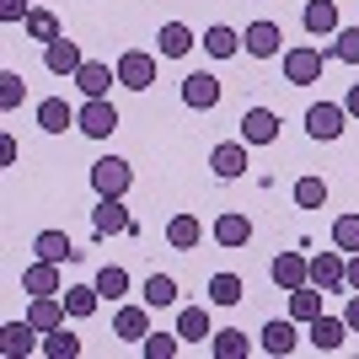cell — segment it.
I'll list each match as a JSON object with an SVG mask.
<instances>
[{"mask_svg":"<svg viewBox=\"0 0 359 359\" xmlns=\"http://www.w3.org/2000/svg\"><path fill=\"white\" fill-rule=\"evenodd\" d=\"M182 102L194 107V113H210V107H220V75H215V70L182 75Z\"/></svg>","mask_w":359,"mask_h":359,"instance_id":"7","label":"cell"},{"mask_svg":"<svg viewBox=\"0 0 359 359\" xmlns=\"http://www.w3.org/2000/svg\"><path fill=\"white\" fill-rule=\"evenodd\" d=\"M332 247L338 252H359V215H338L332 220Z\"/></svg>","mask_w":359,"mask_h":359,"instance_id":"38","label":"cell"},{"mask_svg":"<svg viewBox=\"0 0 359 359\" xmlns=\"http://www.w3.org/2000/svg\"><path fill=\"white\" fill-rule=\"evenodd\" d=\"M279 60H285V81L290 86H316V81H322V70H327V60H332V48H285V54H279Z\"/></svg>","mask_w":359,"mask_h":359,"instance_id":"1","label":"cell"},{"mask_svg":"<svg viewBox=\"0 0 359 359\" xmlns=\"http://www.w3.org/2000/svg\"><path fill=\"white\" fill-rule=\"evenodd\" d=\"M91 188H97V198H123L135 188V166L123 156H102V161H91Z\"/></svg>","mask_w":359,"mask_h":359,"instance_id":"2","label":"cell"},{"mask_svg":"<svg viewBox=\"0 0 359 359\" xmlns=\"http://www.w3.org/2000/svg\"><path fill=\"white\" fill-rule=\"evenodd\" d=\"M198 43H204V54H210V60H231V54L241 48V38H236V27H225V22H215V27L204 32Z\"/></svg>","mask_w":359,"mask_h":359,"instance_id":"26","label":"cell"},{"mask_svg":"<svg viewBox=\"0 0 359 359\" xmlns=\"http://www.w3.org/2000/svg\"><path fill=\"white\" fill-rule=\"evenodd\" d=\"M177 348H182V332H145L140 354H145V359H172Z\"/></svg>","mask_w":359,"mask_h":359,"instance_id":"36","label":"cell"},{"mask_svg":"<svg viewBox=\"0 0 359 359\" xmlns=\"http://www.w3.org/2000/svg\"><path fill=\"white\" fill-rule=\"evenodd\" d=\"M113 70H118V86H129V91L156 86V54H145V48H123Z\"/></svg>","mask_w":359,"mask_h":359,"instance_id":"3","label":"cell"},{"mask_svg":"<svg viewBox=\"0 0 359 359\" xmlns=\"http://www.w3.org/2000/svg\"><path fill=\"white\" fill-rule=\"evenodd\" d=\"M241 140L247 145H273L279 140V113L273 107H247L241 113Z\"/></svg>","mask_w":359,"mask_h":359,"instance_id":"13","label":"cell"},{"mask_svg":"<svg viewBox=\"0 0 359 359\" xmlns=\"http://www.w3.org/2000/svg\"><path fill=\"white\" fill-rule=\"evenodd\" d=\"M306 338H311L316 354H338V348H344V338H348V322L322 311V316H311V322H306Z\"/></svg>","mask_w":359,"mask_h":359,"instance_id":"9","label":"cell"},{"mask_svg":"<svg viewBox=\"0 0 359 359\" xmlns=\"http://www.w3.org/2000/svg\"><path fill=\"white\" fill-rule=\"evenodd\" d=\"M311 285L316 290H348L344 285V252H316L311 257Z\"/></svg>","mask_w":359,"mask_h":359,"instance_id":"24","label":"cell"},{"mask_svg":"<svg viewBox=\"0 0 359 359\" xmlns=\"http://www.w3.org/2000/svg\"><path fill=\"white\" fill-rule=\"evenodd\" d=\"M295 204L300 210H322V204H327V182L322 177H300L295 182Z\"/></svg>","mask_w":359,"mask_h":359,"instance_id":"39","label":"cell"},{"mask_svg":"<svg viewBox=\"0 0 359 359\" xmlns=\"http://www.w3.org/2000/svg\"><path fill=\"white\" fill-rule=\"evenodd\" d=\"M43 65H48V75L75 81V70L86 65V54H81V43H75V38H54V43H43Z\"/></svg>","mask_w":359,"mask_h":359,"instance_id":"10","label":"cell"},{"mask_svg":"<svg viewBox=\"0 0 359 359\" xmlns=\"http://www.w3.org/2000/svg\"><path fill=\"white\" fill-rule=\"evenodd\" d=\"M344 285L359 290V252H348V263H344Z\"/></svg>","mask_w":359,"mask_h":359,"instance_id":"43","label":"cell"},{"mask_svg":"<svg viewBox=\"0 0 359 359\" xmlns=\"http://www.w3.org/2000/svg\"><path fill=\"white\" fill-rule=\"evenodd\" d=\"M43 354L48 359H75L81 354V338L70 327H54V332H43Z\"/></svg>","mask_w":359,"mask_h":359,"instance_id":"33","label":"cell"},{"mask_svg":"<svg viewBox=\"0 0 359 359\" xmlns=\"http://www.w3.org/2000/svg\"><path fill=\"white\" fill-rule=\"evenodd\" d=\"M198 241H204L198 215H172V220H166V247H172V252H194Z\"/></svg>","mask_w":359,"mask_h":359,"instance_id":"18","label":"cell"},{"mask_svg":"<svg viewBox=\"0 0 359 359\" xmlns=\"http://www.w3.org/2000/svg\"><path fill=\"white\" fill-rule=\"evenodd\" d=\"M145 332H150V311L145 306H118V316H113V338H123V344H145Z\"/></svg>","mask_w":359,"mask_h":359,"instance_id":"17","label":"cell"},{"mask_svg":"<svg viewBox=\"0 0 359 359\" xmlns=\"http://www.w3.org/2000/svg\"><path fill=\"white\" fill-rule=\"evenodd\" d=\"M344 322H348V332H359V290L348 295V306H344Z\"/></svg>","mask_w":359,"mask_h":359,"instance_id":"44","label":"cell"},{"mask_svg":"<svg viewBox=\"0 0 359 359\" xmlns=\"http://www.w3.org/2000/svg\"><path fill=\"white\" fill-rule=\"evenodd\" d=\"M145 306H150V311L177 306V279H172V273H150V279H145Z\"/></svg>","mask_w":359,"mask_h":359,"instance_id":"30","label":"cell"},{"mask_svg":"<svg viewBox=\"0 0 359 359\" xmlns=\"http://www.w3.org/2000/svg\"><path fill=\"white\" fill-rule=\"evenodd\" d=\"M177 332H182V344L215 338V332H210V311H204V306H182V311H177Z\"/></svg>","mask_w":359,"mask_h":359,"instance_id":"28","label":"cell"},{"mask_svg":"<svg viewBox=\"0 0 359 359\" xmlns=\"http://www.w3.org/2000/svg\"><path fill=\"white\" fill-rule=\"evenodd\" d=\"M344 107H348V118H359V86H354V91L344 97Z\"/></svg>","mask_w":359,"mask_h":359,"instance_id":"45","label":"cell"},{"mask_svg":"<svg viewBox=\"0 0 359 359\" xmlns=\"http://www.w3.org/2000/svg\"><path fill=\"white\" fill-rule=\"evenodd\" d=\"M241 48L252 60H279L285 54V32H279V22H247L241 27Z\"/></svg>","mask_w":359,"mask_h":359,"instance_id":"5","label":"cell"},{"mask_svg":"<svg viewBox=\"0 0 359 359\" xmlns=\"http://www.w3.org/2000/svg\"><path fill=\"white\" fill-rule=\"evenodd\" d=\"M91 231H97V236H135V215L123 210V198H97Z\"/></svg>","mask_w":359,"mask_h":359,"instance_id":"6","label":"cell"},{"mask_svg":"<svg viewBox=\"0 0 359 359\" xmlns=\"http://www.w3.org/2000/svg\"><path fill=\"white\" fill-rule=\"evenodd\" d=\"M210 348H215V359H241L247 348H252V338H247V332H236V327H220Z\"/></svg>","mask_w":359,"mask_h":359,"instance_id":"32","label":"cell"},{"mask_svg":"<svg viewBox=\"0 0 359 359\" xmlns=\"http://www.w3.org/2000/svg\"><path fill=\"white\" fill-rule=\"evenodd\" d=\"M97 306H102V290L97 285H70L65 290V311L70 316H97Z\"/></svg>","mask_w":359,"mask_h":359,"instance_id":"29","label":"cell"},{"mask_svg":"<svg viewBox=\"0 0 359 359\" xmlns=\"http://www.w3.org/2000/svg\"><path fill=\"white\" fill-rule=\"evenodd\" d=\"M27 0H0V22H27Z\"/></svg>","mask_w":359,"mask_h":359,"instance_id":"42","label":"cell"},{"mask_svg":"<svg viewBox=\"0 0 359 359\" xmlns=\"http://www.w3.org/2000/svg\"><path fill=\"white\" fill-rule=\"evenodd\" d=\"M75 86H81V97H107V86H118V70L86 60L81 70H75Z\"/></svg>","mask_w":359,"mask_h":359,"instance_id":"23","label":"cell"},{"mask_svg":"<svg viewBox=\"0 0 359 359\" xmlns=\"http://www.w3.org/2000/svg\"><path fill=\"white\" fill-rule=\"evenodd\" d=\"M65 263H48V257H38V263H27L22 269V290L27 295H65Z\"/></svg>","mask_w":359,"mask_h":359,"instance_id":"11","label":"cell"},{"mask_svg":"<svg viewBox=\"0 0 359 359\" xmlns=\"http://www.w3.org/2000/svg\"><path fill=\"white\" fill-rule=\"evenodd\" d=\"M32 252L48 257V263H70V257H81V252H75V241L65 236V231H38V236H32Z\"/></svg>","mask_w":359,"mask_h":359,"instance_id":"25","label":"cell"},{"mask_svg":"<svg viewBox=\"0 0 359 359\" xmlns=\"http://www.w3.org/2000/svg\"><path fill=\"white\" fill-rule=\"evenodd\" d=\"M241 295H247V285H241L236 273H215V279H210V300H215V306H236Z\"/></svg>","mask_w":359,"mask_h":359,"instance_id":"37","label":"cell"},{"mask_svg":"<svg viewBox=\"0 0 359 359\" xmlns=\"http://www.w3.org/2000/svg\"><path fill=\"white\" fill-rule=\"evenodd\" d=\"M344 118H348L344 102H311L306 107V135L311 140H338L344 135Z\"/></svg>","mask_w":359,"mask_h":359,"instance_id":"8","label":"cell"},{"mask_svg":"<svg viewBox=\"0 0 359 359\" xmlns=\"http://www.w3.org/2000/svg\"><path fill=\"white\" fill-rule=\"evenodd\" d=\"M75 129H81V135H91V140H107L113 129H118V107L107 102V97H86V102H81V113H75Z\"/></svg>","mask_w":359,"mask_h":359,"instance_id":"4","label":"cell"},{"mask_svg":"<svg viewBox=\"0 0 359 359\" xmlns=\"http://www.w3.org/2000/svg\"><path fill=\"white\" fill-rule=\"evenodd\" d=\"M22 97H27V81L16 70H0V107L11 113V107H22Z\"/></svg>","mask_w":359,"mask_h":359,"instance_id":"41","label":"cell"},{"mask_svg":"<svg viewBox=\"0 0 359 359\" xmlns=\"http://www.w3.org/2000/svg\"><path fill=\"white\" fill-rule=\"evenodd\" d=\"M332 60L359 65V27H338V32H332Z\"/></svg>","mask_w":359,"mask_h":359,"instance_id":"40","label":"cell"},{"mask_svg":"<svg viewBox=\"0 0 359 359\" xmlns=\"http://www.w3.org/2000/svg\"><path fill=\"white\" fill-rule=\"evenodd\" d=\"M273 285H279V290H285V295H290V290H300V285H311V257H300V252H279V257H273Z\"/></svg>","mask_w":359,"mask_h":359,"instance_id":"14","label":"cell"},{"mask_svg":"<svg viewBox=\"0 0 359 359\" xmlns=\"http://www.w3.org/2000/svg\"><path fill=\"white\" fill-rule=\"evenodd\" d=\"M156 48H161L166 60H182V54H188V48H194V32L182 27V22H166V27L156 32Z\"/></svg>","mask_w":359,"mask_h":359,"instance_id":"27","label":"cell"},{"mask_svg":"<svg viewBox=\"0 0 359 359\" xmlns=\"http://www.w3.org/2000/svg\"><path fill=\"white\" fill-rule=\"evenodd\" d=\"M300 22H306L311 38H332V32H338V0H311V6L300 11Z\"/></svg>","mask_w":359,"mask_h":359,"instance_id":"22","label":"cell"},{"mask_svg":"<svg viewBox=\"0 0 359 359\" xmlns=\"http://www.w3.org/2000/svg\"><path fill=\"white\" fill-rule=\"evenodd\" d=\"M263 354H273V359H285V354H295V344H300V332H295V316H273L269 327H263Z\"/></svg>","mask_w":359,"mask_h":359,"instance_id":"15","label":"cell"},{"mask_svg":"<svg viewBox=\"0 0 359 359\" xmlns=\"http://www.w3.org/2000/svg\"><path fill=\"white\" fill-rule=\"evenodd\" d=\"M22 32H27V38H38V43H54V38H60V16H54V11H27Z\"/></svg>","mask_w":359,"mask_h":359,"instance_id":"34","label":"cell"},{"mask_svg":"<svg viewBox=\"0 0 359 359\" xmlns=\"http://www.w3.org/2000/svg\"><path fill=\"white\" fill-rule=\"evenodd\" d=\"M0 348L11 359H27L32 348H43V332L32 327V322H6V327H0Z\"/></svg>","mask_w":359,"mask_h":359,"instance_id":"16","label":"cell"},{"mask_svg":"<svg viewBox=\"0 0 359 359\" xmlns=\"http://www.w3.org/2000/svg\"><path fill=\"white\" fill-rule=\"evenodd\" d=\"M215 241H220L225 252L247 247V241H252V220H247V215H236V210H225L220 220H215Z\"/></svg>","mask_w":359,"mask_h":359,"instance_id":"19","label":"cell"},{"mask_svg":"<svg viewBox=\"0 0 359 359\" xmlns=\"http://www.w3.org/2000/svg\"><path fill=\"white\" fill-rule=\"evenodd\" d=\"M290 316H295V322H311V316H322V290H316V285L290 290Z\"/></svg>","mask_w":359,"mask_h":359,"instance_id":"31","label":"cell"},{"mask_svg":"<svg viewBox=\"0 0 359 359\" xmlns=\"http://www.w3.org/2000/svg\"><path fill=\"white\" fill-rule=\"evenodd\" d=\"M75 113H81V107H70L65 97H43V102H38V129L65 135V129H75Z\"/></svg>","mask_w":359,"mask_h":359,"instance_id":"20","label":"cell"},{"mask_svg":"<svg viewBox=\"0 0 359 359\" xmlns=\"http://www.w3.org/2000/svg\"><path fill=\"white\" fill-rule=\"evenodd\" d=\"M65 295H32V311H27V322L38 332H54V327H65Z\"/></svg>","mask_w":359,"mask_h":359,"instance_id":"21","label":"cell"},{"mask_svg":"<svg viewBox=\"0 0 359 359\" xmlns=\"http://www.w3.org/2000/svg\"><path fill=\"white\" fill-rule=\"evenodd\" d=\"M91 285L102 290V300H118V295H129V273L118 269V263H107V269H97V279Z\"/></svg>","mask_w":359,"mask_h":359,"instance_id":"35","label":"cell"},{"mask_svg":"<svg viewBox=\"0 0 359 359\" xmlns=\"http://www.w3.org/2000/svg\"><path fill=\"white\" fill-rule=\"evenodd\" d=\"M247 140H225V145H215L210 150V172L220 182H231V177H247Z\"/></svg>","mask_w":359,"mask_h":359,"instance_id":"12","label":"cell"}]
</instances>
